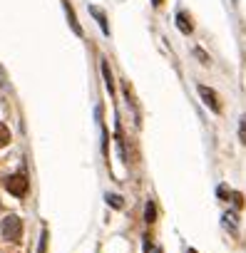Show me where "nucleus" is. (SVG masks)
I'll list each match as a JSON object with an SVG mask.
<instances>
[{"label":"nucleus","instance_id":"f257e3e1","mask_svg":"<svg viewBox=\"0 0 246 253\" xmlns=\"http://www.w3.org/2000/svg\"><path fill=\"white\" fill-rule=\"evenodd\" d=\"M0 236H3L5 241H10V243L20 241V236H23V221H20V216H5L3 221H0Z\"/></svg>","mask_w":246,"mask_h":253},{"label":"nucleus","instance_id":"1a4fd4ad","mask_svg":"<svg viewBox=\"0 0 246 253\" xmlns=\"http://www.w3.org/2000/svg\"><path fill=\"white\" fill-rule=\"evenodd\" d=\"M8 142H10V132H8L5 124H0V147H5Z\"/></svg>","mask_w":246,"mask_h":253},{"label":"nucleus","instance_id":"0eeeda50","mask_svg":"<svg viewBox=\"0 0 246 253\" xmlns=\"http://www.w3.org/2000/svg\"><path fill=\"white\" fill-rule=\"evenodd\" d=\"M65 10H67V18H70V25H72V30H75L77 35H82V30H80V25H77V20H75V13H72L70 3H65Z\"/></svg>","mask_w":246,"mask_h":253},{"label":"nucleus","instance_id":"7ed1b4c3","mask_svg":"<svg viewBox=\"0 0 246 253\" xmlns=\"http://www.w3.org/2000/svg\"><path fill=\"white\" fill-rule=\"evenodd\" d=\"M199 97L204 99V104H206L211 112H221V104H219V97H216V92H214V89H209V87L199 84Z\"/></svg>","mask_w":246,"mask_h":253},{"label":"nucleus","instance_id":"f03ea898","mask_svg":"<svg viewBox=\"0 0 246 253\" xmlns=\"http://www.w3.org/2000/svg\"><path fill=\"white\" fill-rule=\"evenodd\" d=\"M5 186H8V191L13 196H25V191H28V176L25 174H13L5 181Z\"/></svg>","mask_w":246,"mask_h":253},{"label":"nucleus","instance_id":"ddd939ff","mask_svg":"<svg viewBox=\"0 0 246 253\" xmlns=\"http://www.w3.org/2000/svg\"><path fill=\"white\" fill-rule=\"evenodd\" d=\"M152 5H154V8H159V5H162V0H152Z\"/></svg>","mask_w":246,"mask_h":253},{"label":"nucleus","instance_id":"39448f33","mask_svg":"<svg viewBox=\"0 0 246 253\" xmlns=\"http://www.w3.org/2000/svg\"><path fill=\"white\" fill-rule=\"evenodd\" d=\"M102 75H104V84H107V89L109 92H114V82H112V72H109V65L102 60Z\"/></svg>","mask_w":246,"mask_h":253},{"label":"nucleus","instance_id":"9d476101","mask_svg":"<svg viewBox=\"0 0 246 253\" xmlns=\"http://www.w3.org/2000/svg\"><path fill=\"white\" fill-rule=\"evenodd\" d=\"M224 226L234 233V231H236V216H234V213H226V216H224Z\"/></svg>","mask_w":246,"mask_h":253},{"label":"nucleus","instance_id":"f8f14e48","mask_svg":"<svg viewBox=\"0 0 246 253\" xmlns=\"http://www.w3.org/2000/svg\"><path fill=\"white\" fill-rule=\"evenodd\" d=\"M241 142L246 144V117L241 119Z\"/></svg>","mask_w":246,"mask_h":253},{"label":"nucleus","instance_id":"6e6552de","mask_svg":"<svg viewBox=\"0 0 246 253\" xmlns=\"http://www.w3.org/2000/svg\"><path fill=\"white\" fill-rule=\"evenodd\" d=\"M90 13H92V15H95V18L99 20V25H102V33L107 35V33H109V28H107V23H104V15H102V13H99L97 8H90Z\"/></svg>","mask_w":246,"mask_h":253},{"label":"nucleus","instance_id":"423d86ee","mask_svg":"<svg viewBox=\"0 0 246 253\" xmlns=\"http://www.w3.org/2000/svg\"><path fill=\"white\" fill-rule=\"evenodd\" d=\"M154 218H157L154 201H147V209H145V221H147V223H154Z\"/></svg>","mask_w":246,"mask_h":253},{"label":"nucleus","instance_id":"9b49d317","mask_svg":"<svg viewBox=\"0 0 246 253\" xmlns=\"http://www.w3.org/2000/svg\"><path fill=\"white\" fill-rule=\"evenodd\" d=\"M107 201H109L112 209H122V196H117V194H107Z\"/></svg>","mask_w":246,"mask_h":253},{"label":"nucleus","instance_id":"20e7f679","mask_svg":"<svg viewBox=\"0 0 246 253\" xmlns=\"http://www.w3.org/2000/svg\"><path fill=\"white\" fill-rule=\"evenodd\" d=\"M177 28H179L184 35H189V33H192V23H189V18H187L184 13H177Z\"/></svg>","mask_w":246,"mask_h":253},{"label":"nucleus","instance_id":"4468645a","mask_svg":"<svg viewBox=\"0 0 246 253\" xmlns=\"http://www.w3.org/2000/svg\"><path fill=\"white\" fill-rule=\"evenodd\" d=\"M187 253H197V251H187Z\"/></svg>","mask_w":246,"mask_h":253}]
</instances>
